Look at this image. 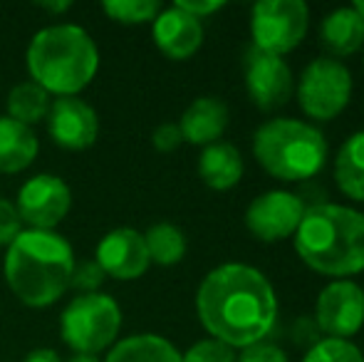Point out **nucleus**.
<instances>
[{"label":"nucleus","instance_id":"nucleus-32","mask_svg":"<svg viewBox=\"0 0 364 362\" xmlns=\"http://www.w3.org/2000/svg\"><path fill=\"white\" fill-rule=\"evenodd\" d=\"M176 8L193 15L196 20H203V18H208V15L218 13V10L223 8V3H220V0H201V3H198V0H178Z\"/></svg>","mask_w":364,"mask_h":362},{"label":"nucleus","instance_id":"nucleus-36","mask_svg":"<svg viewBox=\"0 0 364 362\" xmlns=\"http://www.w3.org/2000/svg\"><path fill=\"white\" fill-rule=\"evenodd\" d=\"M352 8H355L357 13L362 15V20H364V0H360V3H355V5H352Z\"/></svg>","mask_w":364,"mask_h":362},{"label":"nucleus","instance_id":"nucleus-23","mask_svg":"<svg viewBox=\"0 0 364 362\" xmlns=\"http://www.w3.org/2000/svg\"><path fill=\"white\" fill-rule=\"evenodd\" d=\"M149 261L156 266H176L186 256V236L173 223H154L144 233Z\"/></svg>","mask_w":364,"mask_h":362},{"label":"nucleus","instance_id":"nucleus-15","mask_svg":"<svg viewBox=\"0 0 364 362\" xmlns=\"http://www.w3.org/2000/svg\"><path fill=\"white\" fill-rule=\"evenodd\" d=\"M154 45L166 55L168 60H188L198 53L203 43V25L193 15L183 13L181 8L161 10L154 20Z\"/></svg>","mask_w":364,"mask_h":362},{"label":"nucleus","instance_id":"nucleus-18","mask_svg":"<svg viewBox=\"0 0 364 362\" xmlns=\"http://www.w3.org/2000/svg\"><path fill=\"white\" fill-rule=\"evenodd\" d=\"M243 156L228 142H216V144L203 147L198 156V176L213 191H228L243 179Z\"/></svg>","mask_w":364,"mask_h":362},{"label":"nucleus","instance_id":"nucleus-11","mask_svg":"<svg viewBox=\"0 0 364 362\" xmlns=\"http://www.w3.org/2000/svg\"><path fill=\"white\" fill-rule=\"evenodd\" d=\"M315 323L322 335L347 340L364 325V293L355 280H332L320 290L315 303Z\"/></svg>","mask_w":364,"mask_h":362},{"label":"nucleus","instance_id":"nucleus-5","mask_svg":"<svg viewBox=\"0 0 364 362\" xmlns=\"http://www.w3.org/2000/svg\"><path fill=\"white\" fill-rule=\"evenodd\" d=\"M253 156L273 179L297 183L325 169L327 139L310 122L275 117L255 129Z\"/></svg>","mask_w":364,"mask_h":362},{"label":"nucleus","instance_id":"nucleus-31","mask_svg":"<svg viewBox=\"0 0 364 362\" xmlns=\"http://www.w3.org/2000/svg\"><path fill=\"white\" fill-rule=\"evenodd\" d=\"M183 137H181V129H178V124H161L154 129L151 134V144L156 151H164V154H168V151H176L178 147H181Z\"/></svg>","mask_w":364,"mask_h":362},{"label":"nucleus","instance_id":"nucleus-14","mask_svg":"<svg viewBox=\"0 0 364 362\" xmlns=\"http://www.w3.org/2000/svg\"><path fill=\"white\" fill-rule=\"evenodd\" d=\"M95 261L102 266V271L117 280H136L151 266L144 233L134 228H114L107 233L97 243Z\"/></svg>","mask_w":364,"mask_h":362},{"label":"nucleus","instance_id":"nucleus-38","mask_svg":"<svg viewBox=\"0 0 364 362\" xmlns=\"http://www.w3.org/2000/svg\"><path fill=\"white\" fill-rule=\"evenodd\" d=\"M362 293H364V288H362Z\"/></svg>","mask_w":364,"mask_h":362},{"label":"nucleus","instance_id":"nucleus-13","mask_svg":"<svg viewBox=\"0 0 364 362\" xmlns=\"http://www.w3.org/2000/svg\"><path fill=\"white\" fill-rule=\"evenodd\" d=\"M48 132L58 147L82 151L90 149L100 137V119L97 112L80 97H58L50 105Z\"/></svg>","mask_w":364,"mask_h":362},{"label":"nucleus","instance_id":"nucleus-30","mask_svg":"<svg viewBox=\"0 0 364 362\" xmlns=\"http://www.w3.org/2000/svg\"><path fill=\"white\" fill-rule=\"evenodd\" d=\"M290 335H292V343L305 350L315 348L322 340V333L312 315H300V318H295V323H292V328H290Z\"/></svg>","mask_w":364,"mask_h":362},{"label":"nucleus","instance_id":"nucleus-17","mask_svg":"<svg viewBox=\"0 0 364 362\" xmlns=\"http://www.w3.org/2000/svg\"><path fill=\"white\" fill-rule=\"evenodd\" d=\"M320 45L327 58H350L364 48V20L352 5L325 15L320 25Z\"/></svg>","mask_w":364,"mask_h":362},{"label":"nucleus","instance_id":"nucleus-19","mask_svg":"<svg viewBox=\"0 0 364 362\" xmlns=\"http://www.w3.org/2000/svg\"><path fill=\"white\" fill-rule=\"evenodd\" d=\"M38 137L30 127L0 117V174H18L38 156Z\"/></svg>","mask_w":364,"mask_h":362},{"label":"nucleus","instance_id":"nucleus-6","mask_svg":"<svg viewBox=\"0 0 364 362\" xmlns=\"http://www.w3.org/2000/svg\"><path fill=\"white\" fill-rule=\"evenodd\" d=\"M122 328V310L114 298L105 293L77 295L65 308L60 333L75 355H95L117 340Z\"/></svg>","mask_w":364,"mask_h":362},{"label":"nucleus","instance_id":"nucleus-21","mask_svg":"<svg viewBox=\"0 0 364 362\" xmlns=\"http://www.w3.org/2000/svg\"><path fill=\"white\" fill-rule=\"evenodd\" d=\"M105 362H181V353L161 335L141 333L119 340Z\"/></svg>","mask_w":364,"mask_h":362},{"label":"nucleus","instance_id":"nucleus-25","mask_svg":"<svg viewBox=\"0 0 364 362\" xmlns=\"http://www.w3.org/2000/svg\"><path fill=\"white\" fill-rule=\"evenodd\" d=\"M302 362H364V355L350 340L322 338L315 348L307 350Z\"/></svg>","mask_w":364,"mask_h":362},{"label":"nucleus","instance_id":"nucleus-16","mask_svg":"<svg viewBox=\"0 0 364 362\" xmlns=\"http://www.w3.org/2000/svg\"><path fill=\"white\" fill-rule=\"evenodd\" d=\"M228 127V107L218 97H198L181 115L178 129L183 142L196 147L216 144Z\"/></svg>","mask_w":364,"mask_h":362},{"label":"nucleus","instance_id":"nucleus-7","mask_svg":"<svg viewBox=\"0 0 364 362\" xmlns=\"http://www.w3.org/2000/svg\"><path fill=\"white\" fill-rule=\"evenodd\" d=\"M352 87H355V80H352L350 68L342 60L322 55L302 70L295 92L300 110L310 119L332 122L350 105Z\"/></svg>","mask_w":364,"mask_h":362},{"label":"nucleus","instance_id":"nucleus-22","mask_svg":"<svg viewBox=\"0 0 364 362\" xmlns=\"http://www.w3.org/2000/svg\"><path fill=\"white\" fill-rule=\"evenodd\" d=\"M50 105H53L50 95L40 85H35L33 80L30 82H20L8 95V117L33 129L35 124L48 119Z\"/></svg>","mask_w":364,"mask_h":362},{"label":"nucleus","instance_id":"nucleus-34","mask_svg":"<svg viewBox=\"0 0 364 362\" xmlns=\"http://www.w3.org/2000/svg\"><path fill=\"white\" fill-rule=\"evenodd\" d=\"M40 10H48V13H68L73 8L70 0H58V3H38Z\"/></svg>","mask_w":364,"mask_h":362},{"label":"nucleus","instance_id":"nucleus-4","mask_svg":"<svg viewBox=\"0 0 364 362\" xmlns=\"http://www.w3.org/2000/svg\"><path fill=\"white\" fill-rule=\"evenodd\" d=\"M28 70L33 82L48 95L77 97L95 80L100 53L80 25H50L30 40Z\"/></svg>","mask_w":364,"mask_h":362},{"label":"nucleus","instance_id":"nucleus-37","mask_svg":"<svg viewBox=\"0 0 364 362\" xmlns=\"http://www.w3.org/2000/svg\"><path fill=\"white\" fill-rule=\"evenodd\" d=\"M362 68H364V60H362Z\"/></svg>","mask_w":364,"mask_h":362},{"label":"nucleus","instance_id":"nucleus-1","mask_svg":"<svg viewBox=\"0 0 364 362\" xmlns=\"http://www.w3.org/2000/svg\"><path fill=\"white\" fill-rule=\"evenodd\" d=\"M196 313L213 340L243 350L270 335L278 320V295L258 268L223 263L198 285Z\"/></svg>","mask_w":364,"mask_h":362},{"label":"nucleus","instance_id":"nucleus-12","mask_svg":"<svg viewBox=\"0 0 364 362\" xmlns=\"http://www.w3.org/2000/svg\"><path fill=\"white\" fill-rule=\"evenodd\" d=\"M73 206V191L60 176L38 174L28 179L18 191V208L23 223L35 231H53Z\"/></svg>","mask_w":364,"mask_h":362},{"label":"nucleus","instance_id":"nucleus-20","mask_svg":"<svg viewBox=\"0 0 364 362\" xmlns=\"http://www.w3.org/2000/svg\"><path fill=\"white\" fill-rule=\"evenodd\" d=\"M335 183L347 198L364 203V129L347 137L337 149Z\"/></svg>","mask_w":364,"mask_h":362},{"label":"nucleus","instance_id":"nucleus-28","mask_svg":"<svg viewBox=\"0 0 364 362\" xmlns=\"http://www.w3.org/2000/svg\"><path fill=\"white\" fill-rule=\"evenodd\" d=\"M23 233V218H20L15 203L0 198V246H10Z\"/></svg>","mask_w":364,"mask_h":362},{"label":"nucleus","instance_id":"nucleus-35","mask_svg":"<svg viewBox=\"0 0 364 362\" xmlns=\"http://www.w3.org/2000/svg\"><path fill=\"white\" fill-rule=\"evenodd\" d=\"M68 362H100V360H97L95 355H73Z\"/></svg>","mask_w":364,"mask_h":362},{"label":"nucleus","instance_id":"nucleus-9","mask_svg":"<svg viewBox=\"0 0 364 362\" xmlns=\"http://www.w3.org/2000/svg\"><path fill=\"white\" fill-rule=\"evenodd\" d=\"M245 92L260 112H275L290 102L295 92V78L290 65L278 55L263 53L250 45L243 55Z\"/></svg>","mask_w":364,"mask_h":362},{"label":"nucleus","instance_id":"nucleus-33","mask_svg":"<svg viewBox=\"0 0 364 362\" xmlns=\"http://www.w3.org/2000/svg\"><path fill=\"white\" fill-rule=\"evenodd\" d=\"M23 362H60V355L50 348H38V350H33Z\"/></svg>","mask_w":364,"mask_h":362},{"label":"nucleus","instance_id":"nucleus-26","mask_svg":"<svg viewBox=\"0 0 364 362\" xmlns=\"http://www.w3.org/2000/svg\"><path fill=\"white\" fill-rule=\"evenodd\" d=\"M235 360H238L235 350L218 343V340H213V338L191 345V348L181 355V362H235Z\"/></svg>","mask_w":364,"mask_h":362},{"label":"nucleus","instance_id":"nucleus-3","mask_svg":"<svg viewBox=\"0 0 364 362\" xmlns=\"http://www.w3.org/2000/svg\"><path fill=\"white\" fill-rule=\"evenodd\" d=\"M75 253L65 236L28 228L8 246L5 278L18 300L30 308L58 303L70 288Z\"/></svg>","mask_w":364,"mask_h":362},{"label":"nucleus","instance_id":"nucleus-27","mask_svg":"<svg viewBox=\"0 0 364 362\" xmlns=\"http://www.w3.org/2000/svg\"><path fill=\"white\" fill-rule=\"evenodd\" d=\"M105 280H107V273L102 271L100 263L82 261V263H75L73 278H70V288H75L80 295H90V293H97Z\"/></svg>","mask_w":364,"mask_h":362},{"label":"nucleus","instance_id":"nucleus-8","mask_svg":"<svg viewBox=\"0 0 364 362\" xmlns=\"http://www.w3.org/2000/svg\"><path fill=\"white\" fill-rule=\"evenodd\" d=\"M310 28V8L305 0H260L250 15L253 48L270 55L292 53Z\"/></svg>","mask_w":364,"mask_h":362},{"label":"nucleus","instance_id":"nucleus-24","mask_svg":"<svg viewBox=\"0 0 364 362\" xmlns=\"http://www.w3.org/2000/svg\"><path fill=\"white\" fill-rule=\"evenodd\" d=\"M102 8L112 20L124 25L154 23L156 15L161 13V5L156 0H107Z\"/></svg>","mask_w":364,"mask_h":362},{"label":"nucleus","instance_id":"nucleus-2","mask_svg":"<svg viewBox=\"0 0 364 362\" xmlns=\"http://www.w3.org/2000/svg\"><path fill=\"white\" fill-rule=\"evenodd\" d=\"M295 253L310 271L350 278L364 271V213L342 203L307 206L295 231Z\"/></svg>","mask_w":364,"mask_h":362},{"label":"nucleus","instance_id":"nucleus-10","mask_svg":"<svg viewBox=\"0 0 364 362\" xmlns=\"http://www.w3.org/2000/svg\"><path fill=\"white\" fill-rule=\"evenodd\" d=\"M307 206L297 193L273 188L250 201L245 208V228L263 243H280L295 236Z\"/></svg>","mask_w":364,"mask_h":362},{"label":"nucleus","instance_id":"nucleus-29","mask_svg":"<svg viewBox=\"0 0 364 362\" xmlns=\"http://www.w3.org/2000/svg\"><path fill=\"white\" fill-rule=\"evenodd\" d=\"M235 362H290L288 353L273 343H255L250 348H243Z\"/></svg>","mask_w":364,"mask_h":362}]
</instances>
